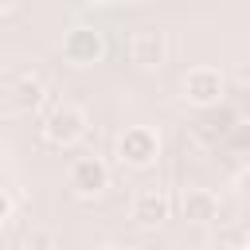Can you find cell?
<instances>
[{
  "mask_svg": "<svg viewBox=\"0 0 250 250\" xmlns=\"http://www.w3.org/2000/svg\"><path fill=\"white\" fill-rule=\"evenodd\" d=\"M117 156H121L129 168H148V164L160 156V137H156L148 125H129V129L117 137Z\"/></svg>",
  "mask_w": 250,
  "mask_h": 250,
  "instance_id": "cell-1",
  "label": "cell"
},
{
  "mask_svg": "<svg viewBox=\"0 0 250 250\" xmlns=\"http://www.w3.org/2000/svg\"><path fill=\"white\" fill-rule=\"evenodd\" d=\"M86 133V113L78 109V105H70V102H62V105H55L47 117H43V137L51 141V145H74L78 137Z\"/></svg>",
  "mask_w": 250,
  "mask_h": 250,
  "instance_id": "cell-2",
  "label": "cell"
},
{
  "mask_svg": "<svg viewBox=\"0 0 250 250\" xmlns=\"http://www.w3.org/2000/svg\"><path fill=\"white\" fill-rule=\"evenodd\" d=\"M66 184H70V191L82 195V199L102 195V191L109 188V164H105L102 156H78V160L70 164V172H66Z\"/></svg>",
  "mask_w": 250,
  "mask_h": 250,
  "instance_id": "cell-3",
  "label": "cell"
},
{
  "mask_svg": "<svg viewBox=\"0 0 250 250\" xmlns=\"http://www.w3.org/2000/svg\"><path fill=\"white\" fill-rule=\"evenodd\" d=\"M102 55H105L102 31H94V27H70V31L62 35V59H66V62L90 66V62H98Z\"/></svg>",
  "mask_w": 250,
  "mask_h": 250,
  "instance_id": "cell-4",
  "label": "cell"
},
{
  "mask_svg": "<svg viewBox=\"0 0 250 250\" xmlns=\"http://www.w3.org/2000/svg\"><path fill=\"white\" fill-rule=\"evenodd\" d=\"M223 98V74L215 66H191L184 74V102L188 105H215Z\"/></svg>",
  "mask_w": 250,
  "mask_h": 250,
  "instance_id": "cell-5",
  "label": "cell"
},
{
  "mask_svg": "<svg viewBox=\"0 0 250 250\" xmlns=\"http://www.w3.org/2000/svg\"><path fill=\"white\" fill-rule=\"evenodd\" d=\"M164 55H168L164 31H156V27H141V31L129 35V59H133L137 66H160Z\"/></svg>",
  "mask_w": 250,
  "mask_h": 250,
  "instance_id": "cell-6",
  "label": "cell"
},
{
  "mask_svg": "<svg viewBox=\"0 0 250 250\" xmlns=\"http://www.w3.org/2000/svg\"><path fill=\"white\" fill-rule=\"evenodd\" d=\"M180 211L188 223H215L219 219V195L211 188H188L180 199Z\"/></svg>",
  "mask_w": 250,
  "mask_h": 250,
  "instance_id": "cell-7",
  "label": "cell"
},
{
  "mask_svg": "<svg viewBox=\"0 0 250 250\" xmlns=\"http://www.w3.org/2000/svg\"><path fill=\"white\" fill-rule=\"evenodd\" d=\"M168 211H172V203H168V195H164L160 188H145V191L133 199V219H137L141 227H156V223H164Z\"/></svg>",
  "mask_w": 250,
  "mask_h": 250,
  "instance_id": "cell-8",
  "label": "cell"
},
{
  "mask_svg": "<svg viewBox=\"0 0 250 250\" xmlns=\"http://www.w3.org/2000/svg\"><path fill=\"white\" fill-rule=\"evenodd\" d=\"M43 82L35 78V74H23V78H16V105L23 109V113H31V109H39L43 105Z\"/></svg>",
  "mask_w": 250,
  "mask_h": 250,
  "instance_id": "cell-9",
  "label": "cell"
},
{
  "mask_svg": "<svg viewBox=\"0 0 250 250\" xmlns=\"http://www.w3.org/2000/svg\"><path fill=\"white\" fill-rule=\"evenodd\" d=\"M234 184H238V195H246V199H250V168H242Z\"/></svg>",
  "mask_w": 250,
  "mask_h": 250,
  "instance_id": "cell-10",
  "label": "cell"
},
{
  "mask_svg": "<svg viewBox=\"0 0 250 250\" xmlns=\"http://www.w3.org/2000/svg\"><path fill=\"white\" fill-rule=\"evenodd\" d=\"M94 250H121V246H113V242H105V246H94Z\"/></svg>",
  "mask_w": 250,
  "mask_h": 250,
  "instance_id": "cell-11",
  "label": "cell"
},
{
  "mask_svg": "<svg viewBox=\"0 0 250 250\" xmlns=\"http://www.w3.org/2000/svg\"><path fill=\"white\" fill-rule=\"evenodd\" d=\"M8 4H12V0H0V12H4V8H8Z\"/></svg>",
  "mask_w": 250,
  "mask_h": 250,
  "instance_id": "cell-12",
  "label": "cell"
},
{
  "mask_svg": "<svg viewBox=\"0 0 250 250\" xmlns=\"http://www.w3.org/2000/svg\"><path fill=\"white\" fill-rule=\"evenodd\" d=\"M129 4H148V0H129Z\"/></svg>",
  "mask_w": 250,
  "mask_h": 250,
  "instance_id": "cell-13",
  "label": "cell"
},
{
  "mask_svg": "<svg viewBox=\"0 0 250 250\" xmlns=\"http://www.w3.org/2000/svg\"><path fill=\"white\" fill-rule=\"evenodd\" d=\"M230 250H250V246H230Z\"/></svg>",
  "mask_w": 250,
  "mask_h": 250,
  "instance_id": "cell-14",
  "label": "cell"
},
{
  "mask_svg": "<svg viewBox=\"0 0 250 250\" xmlns=\"http://www.w3.org/2000/svg\"><path fill=\"white\" fill-rule=\"evenodd\" d=\"M94 4H113V0H94Z\"/></svg>",
  "mask_w": 250,
  "mask_h": 250,
  "instance_id": "cell-15",
  "label": "cell"
}]
</instances>
